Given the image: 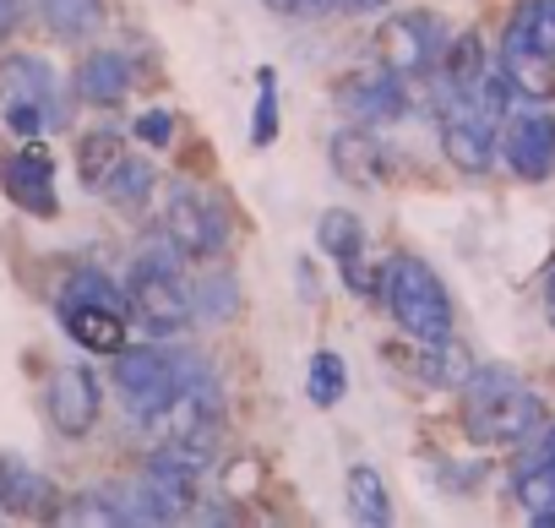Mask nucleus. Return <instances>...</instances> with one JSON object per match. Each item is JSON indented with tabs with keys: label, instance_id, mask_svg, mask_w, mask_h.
Returning <instances> with one entry per match:
<instances>
[{
	"label": "nucleus",
	"instance_id": "f257e3e1",
	"mask_svg": "<svg viewBox=\"0 0 555 528\" xmlns=\"http://www.w3.org/2000/svg\"><path fill=\"white\" fill-rule=\"evenodd\" d=\"M463 430L479 447H522L544 430V398L512 365H474L463 382Z\"/></svg>",
	"mask_w": 555,
	"mask_h": 528
},
{
	"label": "nucleus",
	"instance_id": "f03ea898",
	"mask_svg": "<svg viewBox=\"0 0 555 528\" xmlns=\"http://www.w3.org/2000/svg\"><path fill=\"white\" fill-rule=\"evenodd\" d=\"M376 300L387 306V317H392L414 344H441V338H452V327H457V311H452V295H447L441 273L430 268L425 256H414V250H398V256L382 261Z\"/></svg>",
	"mask_w": 555,
	"mask_h": 528
},
{
	"label": "nucleus",
	"instance_id": "7ed1b4c3",
	"mask_svg": "<svg viewBox=\"0 0 555 528\" xmlns=\"http://www.w3.org/2000/svg\"><path fill=\"white\" fill-rule=\"evenodd\" d=\"M196 371H207L202 355L169 349V338H147V344H131L115 355V387H120L126 409L137 414V425H158L164 409L180 398V387Z\"/></svg>",
	"mask_w": 555,
	"mask_h": 528
},
{
	"label": "nucleus",
	"instance_id": "20e7f679",
	"mask_svg": "<svg viewBox=\"0 0 555 528\" xmlns=\"http://www.w3.org/2000/svg\"><path fill=\"white\" fill-rule=\"evenodd\" d=\"M164 229L196 261H212L229 245V213H223V202L207 196V191H196V185H185V180H175L169 196H164Z\"/></svg>",
	"mask_w": 555,
	"mask_h": 528
},
{
	"label": "nucleus",
	"instance_id": "39448f33",
	"mask_svg": "<svg viewBox=\"0 0 555 528\" xmlns=\"http://www.w3.org/2000/svg\"><path fill=\"white\" fill-rule=\"evenodd\" d=\"M447 50V23L430 12H403L382 23V61L403 77H430Z\"/></svg>",
	"mask_w": 555,
	"mask_h": 528
},
{
	"label": "nucleus",
	"instance_id": "423d86ee",
	"mask_svg": "<svg viewBox=\"0 0 555 528\" xmlns=\"http://www.w3.org/2000/svg\"><path fill=\"white\" fill-rule=\"evenodd\" d=\"M126 317H131L147 338H180V333L196 322V306H191V284H185V273L126 284Z\"/></svg>",
	"mask_w": 555,
	"mask_h": 528
},
{
	"label": "nucleus",
	"instance_id": "0eeeda50",
	"mask_svg": "<svg viewBox=\"0 0 555 528\" xmlns=\"http://www.w3.org/2000/svg\"><path fill=\"white\" fill-rule=\"evenodd\" d=\"M44 414H50V425H55L66 441L93 436V425H99V414H104V387H99V376H93L88 365H61V371L50 376V387H44Z\"/></svg>",
	"mask_w": 555,
	"mask_h": 528
},
{
	"label": "nucleus",
	"instance_id": "6e6552de",
	"mask_svg": "<svg viewBox=\"0 0 555 528\" xmlns=\"http://www.w3.org/2000/svg\"><path fill=\"white\" fill-rule=\"evenodd\" d=\"M0 191L12 196V207H23L34 218H55L61 196H55V158H50V147L28 142V147L0 153Z\"/></svg>",
	"mask_w": 555,
	"mask_h": 528
},
{
	"label": "nucleus",
	"instance_id": "1a4fd4ad",
	"mask_svg": "<svg viewBox=\"0 0 555 528\" xmlns=\"http://www.w3.org/2000/svg\"><path fill=\"white\" fill-rule=\"evenodd\" d=\"M61 485L44 474V468H34V463H23V458H12V452H0V517H17V523H55L61 517Z\"/></svg>",
	"mask_w": 555,
	"mask_h": 528
},
{
	"label": "nucleus",
	"instance_id": "9d476101",
	"mask_svg": "<svg viewBox=\"0 0 555 528\" xmlns=\"http://www.w3.org/2000/svg\"><path fill=\"white\" fill-rule=\"evenodd\" d=\"M338 104H344L354 120H365V126H387V120H403V115L414 110V99H409V77L392 72L387 61L354 72V77L338 88Z\"/></svg>",
	"mask_w": 555,
	"mask_h": 528
},
{
	"label": "nucleus",
	"instance_id": "9b49d317",
	"mask_svg": "<svg viewBox=\"0 0 555 528\" xmlns=\"http://www.w3.org/2000/svg\"><path fill=\"white\" fill-rule=\"evenodd\" d=\"M501 158L517 180H550L555 175V115L550 110H517L506 120V137H501Z\"/></svg>",
	"mask_w": 555,
	"mask_h": 528
},
{
	"label": "nucleus",
	"instance_id": "f8f14e48",
	"mask_svg": "<svg viewBox=\"0 0 555 528\" xmlns=\"http://www.w3.org/2000/svg\"><path fill=\"white\" fill-rule=\"evenodd\" d=\"M441 153H447L452 169H463V175H485V169L495 164V153H501V142H495V120H485L468 99L447 104V110H441Z\"/></svg>",
	"mask_w": 555,
	"mask_h": 528
},
{
	"label": "nucleus",
	"instance_id": "ddd939ff",
	"mask_svg": "<svg viewBox=\"0 0 555 528\" xmlns=\"http://www.w3.org/2000/svg\"><path fill=\"white\" fill-rule=\"evenodd\" d=\"M61 311V327H66V338L77 344V349H88V355H120L126 349V338H131V317H126V306H99V300H72V306H55Z\"/></svg>",
	"mask_w": 555,
	"mask_h": 528
},
{
	"label": "nucleus",
	"instance_id": "4468645a",
	"mask_svg": "<svg viewBox=\"0 0 555 528\" xmlns=\"http://www.w3.org/2000/svg\"><path fill=\"white\" fill-rule=\"evenodd\" d=\"M0 99H23V104H39L50 115V131L66 120V104H61V82H55V66L39 61V55H7L0 61Z\"/></svg>",
	"mask_w": 555,
	"mask_h": 528
},
{
	"label": "nucleus",
	"instance_id": "2eb2a0df",
	"mask_svg": "<svg viewBox=\"0 0 555 528\" xmlns=\"http://www.w3.org/2000/svg\"><path fill=\"white\" fill-rule=\"evenodd\" d=\"M327 153H333V175L349 180V185H376V180L387 175V147L376 142V131H371L365 120L333 131Z\"/></svg>",
	"mask_w": 555,
	"mask_h": 528
},
{
	"label": "nucleus",
	"instance_id": "dca6fc26",
	"mask_svg": "<svg viewBox=\"0 0 555 528\" xmlns=\"http://www.w3.org/2000/svg\"><path fill=\"white\" fill-rule=\"evenodd\" d=\"M72 82H77V99H88L99 110H115L131 93V61L120 50H93V55L77 61V77Z\"/></svg>",
	"mask_w": 555,
	"mask_h": 528
},
{
	"label": "nucleus",
	"instance_id": "f3484780",
	"mask_svg": "<svg viewBox=\"0 0 555 528\" xmlns=\"http://www.w3.org/2000/svg\"><path fill=\"white\" fill-rule=\"evenodd\" d=\"M153 191H158V169H153L142 153H120V164H115L109 180L99 185V196H104L115 213H131V218L153 202Z\"/></svg>",
	"mask_w": 555,
	"mask_h": 528
},
{
	"label": "nucleus",
	"instance_id": "a211bd4d",
	"mask_svg": "<svg viewBox=\"0 0 555 528\" xmlns=\"http://www.w3.org/2000/svg\"><path fill=\"white\" fill-rule=\"evenodd\" d=\"M501 50H539V55H555V0H522L512 12L506 34H501Z\"/></svg>",
	"mask_w": 555,
	"mask_h": 528
},
{
	"label": "nucleus",
	"instance_id": "6ab92c4d",
	"mask_svg": "<svg viewBox=\"0 0 555 528\" xmlns=\"http://www.w3.org/2000/svg\"><path fill=\"white\" fill-rule=\"evenodd\" d=\"M344 495H349V512L360 517V523H371V528H387L398 512H392V490H387V479L371 468V463H354L349 474H344Z\"/></svg>",
	"mask_w": 555,
	"mask_h": 528
},
{
	"label": "nucleus",
	"instance_id": "aec40b11",
	"mask_svg": "<svg viewBox=\"0 0 555 528\" xmlns=\"http://www.w3.org/2000/svg\"><path fill=\"white\" fill-rule=\"evenodd\" d=\"M191 306H196V317H202V322H212V327H229V322L245 311L240 279H234V273H223V268L202 273V279L191 284Z\"/></svg>",
	"mask_w": 555,
	"mask_h": 528
},
{
	"label": "nucleus",
	"instance_id": "412c9836",
	"mask_svg": "<svg viewBox=\"0 0 555 528\" xmlns=\"http://www.w3.org/2000/svg\"><path fill=\"white\" fill-rule=\"evenodd\" d=\"M34 12L44 17L50 34H61V39H88V34L104 28L109 0H34Z\"/></svg>",
	"mask_w": 555,
	"mask_h": 528
},
{
	"label": "nucleus",
	"instance_id": "4be33fe9",
	"mask_svg": "<svg viewBox=\"0 0 555 528\" xmlns=\"http://www.w3.org/2000/svg\"><path fill=\"white\" fill-rule=\"evenodd\" d=\"M185 250L175 245V234L169 229H153L137 250H131V261H126V284H142V279H175V273H185Z\"/></svg>",
	"mask_w": 555,
	"mask_h": 528
},
{
	"label": "nucleus",
	"instance_id": "5701e85b",
	"mask_svg": "<svg viewBox=\"0 0 555 528\" xmlns=\"http://www.w3.org/2000/svg\"><path fill=\"white\" fill-rule=\"evenodd\" d=\"M120 153H126V131H115V126L82 131V137H77V175H82V185L99 191V185L109 180V169L120 164Z\"/></svg>",
	"mask_w": 555,
	"mask_h": 528
},
{
	"label": "nucleus",
	"instance_id": "b1692460",
	"mask_svg": "<svg viewBox=\"0 0 555 528\" xmlns=\"http://www.w3.org/2000/svg\"><path fill=\"white\" fill-rule=\"evenodd\" d=\"M414 371L425 387H463L474 376V355L457 344V338H441V344H420L414 355Z\"/></svg>",
	"mask_w": 555,
	"mask_h": 528
},
{
	"label": "nucleus",
	"instance_id": "393cba45",
	"mask_svg": "<svg viewBox=\"0 0 555 528\" xmlns=\"http://www.w3.org/2000/svg\"><path fill=\"white\" fill-rule=\"evenodd\" d=\"M306 398H311L317 409H338V403L349 398V365H344L338 349H317V355L306 360Z\"/></svg>",
	"mask_w": 555,
	"mask_h": 528
},
{
	"label": "nucleus",
	"instance_id": "a878e982",
	"mask_svg": "<svg viewBox=\"0 0 555 528\" xmlns=\"http://www.w3.org/2000/svg\"><path fill=\"white\" fill-rule=\"evenodd\" d=\"M317 245H322L333 261L360 256V250H365V218L349 213V207H327V213L317 218Z\"/></svg>",
	"mask_w": 555,
	"mask_h": 528
},
{
	"label": "nucleus",
	"instance_id": "bb28decb",
	"mask_svg": "<svg viewBox=\"0 0 555 528\" xmlns=\"http://www.w3.org/2000/svg\"><path fill=\"white\" fill-rule=\"evenodd\" d=\"M517 501L528 517L555 512V463L550 458H533V452L517 458Z\"/></svg>",
	"mask_w": 555,
	"mask_h": 528
},
{
	"label": "nucleus",
	"instance_id": "cd10ccee",
	"mask_svg": "<svg viewBox=\"0 0 555 528\" xmlns=\"http://www.w3.org/2000/svg\"><path fill=\"white\" fill-rule=\"evenodd\" d=\"M278 142V72L261 66L256 72V110H250V147H272Z\"/></svg>",
	"mask_w": 555,
	"mask_h": 528
},
{
	"label": "nucleus",
	"instance_id": "c85d7f7f",
	"mask_svg": "<svg viewBox=\"0 0 555 528\" xmlns=\"http://www.w3.org/2000/svg\"><path fill=\"white\" fill-rule=\"evenodd\" d=\"M72 300H99V306H126V284H115V279H104L99 268H88V273H72V279L61 284V295H55V306H72Z\"/></svg>",
	"mask_w": 555,
	"mask_h": 528
},
{
	"label": "nucleus",
	"instance_id": "c756f323",
	"mask_svg": "<svg viewBox=\"0 0 555 528\" xmlns=\"http://www.w3.org/2000/svg\"><path fill=\"white\" fill-rule=\"evenodd\" d=\"M131 137L137 142H147V147H175V110H142L137 120H131Z\"/></svg>",
	"mask_w": 555,
	"mask_h": 528
},
{
	"label": "nucleus",
	"instance_id": "7c9ffc66",
	"mask_svg": "<svg viewBox=\"0 0 555 528\" xmlns=\"http://www.w3.org/2000/svg\"><path fill=\"white\" fill-rule=\"evenodd\" d=\"M338 273H344V284H349L354 295H365V300L376 295V273H382V268H371L365 250H360V256H344V261H338Z\"/></svg>",
	"mask_w": 555,
	"mask_h": 528
},
{
	"label": "nucleus",
	"instance_id": "2f4dec72",
	"mask_svg": "<svg viewBox=\"0 0 555 528\" xmlns=\"http://www.w3.org/2000/svg\"><path fill=\"white\" fill-rule=\"evenodd\" d=\"M17 23H23V0H0V39H7Z\"/></svg>",
	"mask_w": 555,
	"mask_h": 528
},
{
	"label": "nucleus",
	"instance_id": "473e14b6",
	"mask_svg": "<svg viewBox=\"0 0 555 528\" xmlns=\"http://www.w3.org/2000/svg\"><path fill=\"white\" fill-rule=\"evenodd\" d=\"M295 279H300V295L311 300V295H317V268H311V261H306V256L295 261Z\"/></svg>",
	"mask_w": 555,
	"mask_h": 528
},
{
	"label": "nucleus",
	"instance_id": "72a5a7b5",
	"mask_svg": "<svg viewBox=\"0 0 555 528\" xmlns=\"http://www.w3.org/2000/svg\"><path fill=\"white\" fill-rule=\"evenodd\" d=\"M528 452H533V458H550V463H555V425H550V430H544V436H539V441H533Z\"/></svg>",
	"mask_w": 555,
	"mask_h": 528
},
{
	"label": "nucleus",
	"instance_id": "f704fd0d",
	"mask_svg": "<svg viewBox=\"0 0 555 528\" xmlns=\"http://www.w3.org/2000/svg\"><path fill=\"white\" fill-rule=\"evenodd\" d=\"M544 317H550V327H555V273L544 279Z\"/></svg>",
	"mask_w": 555,
	"mask_h": 528
},
{
	"label": "nucleus",
	"instance_id": "c9c22d12",
	"mask_svg": "<svg viewBox=\"0 0 555 528\" xmlns=\"http://www.w3.org/2000/svg\"><path fill=\"white\" fill-rule=\"evenodd\" d=\"M382 7H392V0H349V12H382Z\"/></svg>",
	"mask_w": 555,
	"mask_h": 528
}]
</instances>
